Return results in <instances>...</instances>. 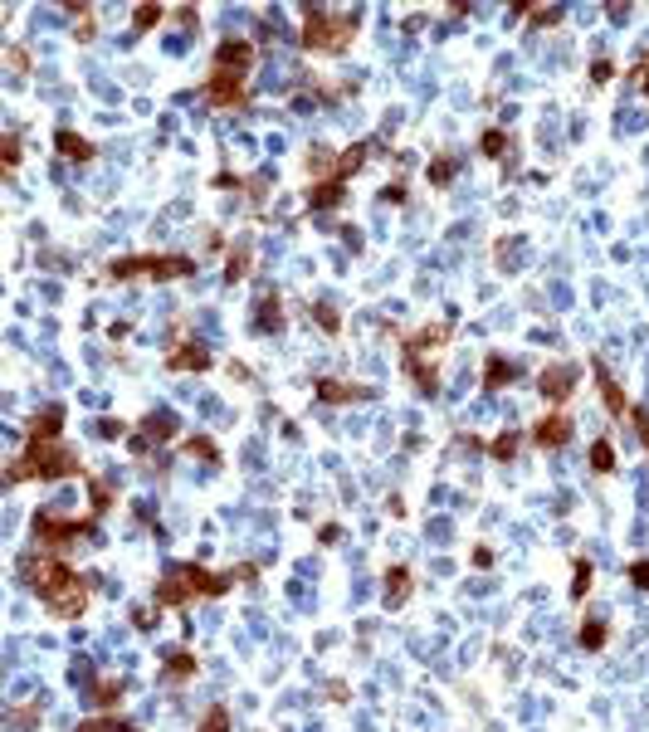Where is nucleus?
I'll return each mask as SVG.
<instances>
[{"instance_id":"3","label":"nucleus","mask_w":649,"mask_h":732,"mask_svg":"<svg viewBox=\"0 0 649 732\" xmlns=\"http://www.w3.org/2000/svg\"><path fill=\"white\" fill-rule=\"evenodd\" d=\"M566 434H571V430H566V420H561V415H552V420H542V425H537V439H542V444H561Z\"/></svg>"},{"instance_id":"1","label":"nucleus","mask_w":649,"mask_h":732,"mask_svg":"<svg viewBox=\"0 0 649 732\" xmlns=\"http://www.w3.org/2000/svg\"><path fill=\"white\" fill-rule=\"evenodd\" d=\"M35 586H40V596H44V601H49L54 610H64V615L83 605V591H79V581H74V576H69L64 567H44Z\"/></svg>"},{"instance_id":"4","label":"nucleus","mask_w":649,"mask_h":732,"mask_svg":"<svg viewBox=\"0 0 649 732\" xmlns=\"http://www.w3.org/2000/svg\"><path fill=\"white\" fill-rule=\"evenodd\" d=\"M566 381H571V366H561V371H552V376H542V391H552V396H566V391H571Z\"/></svg>"},{"instance_id":"2","label":"nucleus","mask_w":649,"mask_h":732,"mask_svg":"<svg viewBox=\"0 0 649 732\" xmlns=\"http://www.w3.org/2000/svg\"><path fill=\"white\" fill-rule=\"evenodd\" d=\"M347 30H352V20H347V15H337V20H327V15L318 10V15L308 20V44H322V49H337Z\"/></svg>"},{"instance_id":"6","label":"nucleus","mask_w":649,"mask_h":732,"mask_svg":"<svg viewBox=\"0 0 649 732\" xmlns=\"http://www.w3.org/2000/svg\"><path fill=\"white\" fill-rule=\"evenodd\" d=\"M205 732H225V708H215L210 717H205Z\"/></svg>"},{"instance_id":"5","label":"nucleus","mask_w":649,"mask_h":732,"mask_svg":"<svg viewBox=\"0 0 649 732\" xmlns=\"http://www.w3.org/2000/svg\"><path fill=\"white\" fill-rule=\"evenodd\" d=\"M59 147H64V152H69V156H88V147H83V142H74V137H69V132H64V137H59Z\"/></svg>"},{"instance_id":"7","label":"nucleus","mask_w":649,"mask_h":732,"mask_svg":"<svg viewBox=\"0 0 649 732\" xmlns=\"http://www.w3.org/2000/svg\"><path fill=\"white\" fill-rule=\"evenodd\" d=\"M595 469H610V444H595Z\"/></svg>"}]
</instances>
